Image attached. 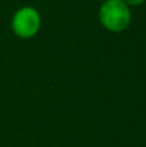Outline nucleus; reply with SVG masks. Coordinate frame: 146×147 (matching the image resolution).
Wrapping results in <instances>:
<instances>
[{"label": "nucleus", "instance_id": "obj_4", "mask_svg": "<svg viewBox=\"0 0 146 147\" xmlns=\"http://www.w3.org/2000/svg\"><path fill=\"white\" fill-rule=\"evenodd\" d=\"M101 1H103V0H101Z\"/></svg>", "mask_w": 146, "mask_h": 147}, {"label": "nucleus", "instance_id": "obj_1", "mask_svg": "<svg viewBox=\"0 0 146 147\" xmlns=\"http://www.w3.org/2000/svg\"><path fill=\"white\" fill-rule=\"evenodd\" d=\"M98 21L106 31L120 34L132 22V9L123 0H103L98 9Z\"/></svg>", "mask_w": 146, "mask_h": 147}, {"label": "nucleus", "instance_id": "obj_2", "mask_svg": "<svg viewBox=\"0 0 146 147\" xmlns=\"http://www.w3.org/2000/svg\"><path fill=\"white\" fill-rule=\"evenodd\" d=\"M41 23L43 22L39 10L31 5H23L13 13L10 20V28L17 38L28 40L39 34Z\"/></svg>", "mask_w": 146, "mask_h": 147}, {"label": "nucleus", "instance_id": "obj_3", "mask_svg": "<svg viewBox=\"0 0 146 147\" xmlns=\"http://www.w3.org/2000/svg\"><path fill=\"white\" fill-rule=\"evenodd\" d=\"M124 3H126L127 5H129V7H139V5L144 4L146 0H123Z\"/></svg>", "mask_w": 146, "mask_h": 147}]
</instances>
